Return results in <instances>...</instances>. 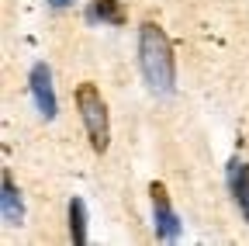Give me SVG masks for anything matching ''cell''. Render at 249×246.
Here are the masks:
<instances>
[{"label": "cell", "mask_w": 249, "mask_h": 246, "mask_svg": "<svg viewBox=\"0 0 249 246\" xmlns=\"http://www.w3.org/2000/svg\"><path fill=\"white\" fill-rule=\"evenodd\" d=\"M139 66L145 83L156 94H173L177 87V56H173V42L156 21H145L139 28Z\"/></svg>", "instance_id": "6da1fadb"}, {"label": "cell", "mask_w": 249, "mask_h": 246, "mask_svg": "<svg viewBox=\"0 0 249 246\" xmlns=\"http://www.w3.org/2000/svg\"><path fill=\"white\" fill-rule=\"evenodd\" d=\"M49 4H52L55 11H62V7H70V4H73V0H49Z\"/></svg>", "instance_id": "9c48e42d"}, {"label": "cell", "mask_w": 249, "mask_h": 246, "mask_svg": "<svg viewBox=\"0 0 249 246\" xmlns=\"http://www.w3.org/2000/svg\"><path fill=\"white\" fill-rule=\"evenodd\" d=\"M66 215H70V236H73V243L87 246V205L80 198H73L70 208H66Z\"/></svg>", "instance_id": "ba28073f"}, {"label": "cell", "mask_w": 249, "mask_h": 246, "mask_svg": "<svg viewBox=\"0 0 249 246\" xmlns=\"http://www.w3.org/2000/svg\"><path fill=\"white\" fill-rule=\"evenodd\" d=\"M0 211H4L7 226H21V219H24V201H21V191H18L11 170H4V177H0Z\"/></svg>", "instance_id": "5b68a950"}, {"label": "cell", "mask_w": 249, "mask_h": 246, "mask_svg": "<svg viewBox=\"0 0 249 246\" xmlns=\"http://www.w3.org/2000/svg\"><path fill=\"white\" fill-rule=\"evenodd\" d=\"M149 198H152L156 236H160L163 243H173V239L180 236V219H177V211H173V205H170V191H166V184L152 180V184H149Z\"/></svg>", "instance_id": "3957f363"}, {"label": "cell", "mask_w": 249, "mask_h": 246, "mask_svg": "<svg viewBox=\"0 0 249 246\" xmlns=\"http://www.w3.org/2000/svg\"><path fill=\"white\" fill-rule=\"evenodd\" d=\"M28 87H31V97H35V108L42 111V118L52 121L59 114V101H55V90H52V70H49V63H35V66H31Z\"/></svg>", "instance_id": "277c9868"}, {"label": "cell", "mask_w": 249, "mask_h": 246, "mask_svg": "<svg viewBox=\"0 0 249 246\" xmlns=\"http://www.w3.org/2000/svg\"><path fill=\"white\" fill-rule=\"evenodd\" d=\"M229 188H232V198L242 211V219L249 222V163H242V160L229 163Z\"/></svg>", "instance_id": "8992f818"}, {"label": "cell", "mask_w": 249, "mask_h": 246, "mask_svg": "<svg viewBox=\"0 0 249 246\" xmlns=\"http://www.w3.org/2000/svg\"><path fill=\"white\" fill-rule=\"evenodd\" d=\"M76 111H80V118H83L90 149L104 156L107 146H111V125H107V104H104V97H101L97 83H80V87H76Z\"/></svg>", "instance_id": "7a4b0ae2"}, {"label": "cell", "mask_w": 249, "mask_h": 246, "mask_svg": "<svg viewBox=\"0 0 249 246\" xmlns=\"http://www.w3.org/2000/svg\"><path fill=\"white\" fill-rule=\"evenodd\" d=\"M90 21H104V24H114L121 28L124 21H128V11L121 7V0H93L90 11H87Z\"/></svg>", "instance_id": "52a82bcc"}]
</instances>
